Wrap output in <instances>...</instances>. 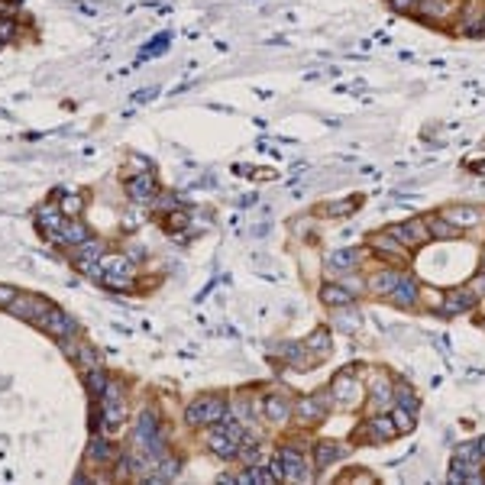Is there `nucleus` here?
Instances as JSON below:
<instances>
[{
    "label": "nucleus",
    "instance_id": "nucleus-35",
    "mask_svg": "<svg viewBox=\"0 0 485 485\" xmlns=\"http://www.w3.org/2000/svg\"><path fill=\"white\" fill-rule=\"evenodd\" d=\"M356 207H359V197L353 194V197H343V201L327 204V207H323V214H327V217H346V214H353Z\"/></svg>",
    "mask_w": 485,
    "mask_h": 485
},
{
    "label": "nucleus",
    "instance_id": "nucleus-31",
    "mask_svg": "<svg viewBox=\"0 0 485 485\" xmlns=\"http://www.w3.org/2000/svg\"><path fill=\"white\" fill-rule=\"evenodd\" d=\"M75 363L81 366V372H91V369H100V353L94 350V346H88V343H81V346H75Z\"/></svg>",
    "mask_w": 485,
    "mask_h": 485
},
{
    "label": "nucleus",
    "instance_id": "nucleus-44",
    "mask_svg": "<svg viewBox=\"0 0 485 485\" xmlns=\"http://www.w3.org/2000/svg\"><path fill=\"white\" fill-rule=\"evenodd\" d=\"M16 33V23L14 20H0V39H10Z\"/></svg>",
    "mask_w": 485,
    "mask_h": 485
},
{
    "label": "nucleus",
    "instance_id": "nucleus-17",
    "mask_svg": "<svg viewBox=\"0 0 485 485\" xmlns=\"http://www.w3.org/2000/svg\"><path fill=\"white\" fill-rule=\"evenodd\" d=\"M395 304H398V308H411V304L417 301V298H421V281L414 278V275H408V272H401V278H398V285H395V291L392 295Z\"/></svg>",
    "mask_w": 485,
    "mask_h": 485
},
{
    "label": "nucleus",
    "instance_id": "nucleus-5",
    "mask_svg": "<svg viewBox=\"0 0 485 485\" xmlns=\"http://www.w3.org/2000/svg\"><path fill=\"white\" fill-rule=\"evenodd\" d=\"M275 457H278L281 472H285V479H288V482H311V479H314L317 469L308 463V457H304V453L295 450V447H281Z\"/></svg>",
    "mask_w": 485,
    "mask_h": 485
},
{
    "label": "nucleus",
    "instance_id": "nucleus-18",
    "mask_svg": "<svg viewBox=\"0 0 485 485\" xmlns=\"http://www.w3.org/2000/svg\"><path fill=\"white\" fill-rule=\"evenodd\" d=\"M127 191H130V197L133 201H140V204H146V201H152L155 197V175L152 172H140V175H130V182H127Z\"/></svg>",
    "mask_w": 485,
    "mask_h": 485
},
{
    "label": "nucleus",
    "instance_id": "nucleus-10",
    "mask_svg": "<svg viewBox=\"0 0 485 485\" xmlns=\"http://www.w3.org/2000/svg\"><path fill=\"white\" fill-rule=\"evenodd\" d=\"M457 33H463V36H485V4H482V0H469L466 7H459Z\"/></svg>",
    "mask_w": 485,
    "mask_h": 485
},
{
    "label": "nucleus",
    "instance_id": "nucleus-50",
    "mask_svg": "<svg viewBox=\"0 0 485 485\" xmlns=\"http://www.w3.org/2000/svg\"><path fill=\"white\" fill-rule=\"evenodd\" d=\"M0 43H4V39H0Z\"/></svg>",
    "mask_w": 485,
    "mask_h": 485
},
{
    "label": "nucleus",
    "instance_id": "nucleus-19",
    "mask_svg": "<svg viewBox=\"0 0 485 485\" xmlns=\"http://www.w3.org/2000/svg\"><path fill=\"white\" fill-rule=\"evenodd\" d=\"M359 262V253L353 246H340V249H330V253L323 256V266L327 272H353Z\"/></svg>",
    "mask_w": 485,
    "mask_h": 485
},
{
    "label": "nucleus",
    "instance_id": "nucleus-34",
    "mask_svg": "<svg viewBox=\"0 0 485 485\" xmlns=\"http://www.w3.org/2000/svg\"><path fill=\"white\" fill-rule=\"evenodd\" d=\"M113 457H117V453H113V447H110L107 440H94V443H91V450H88V459H91V463H98V466L110 463Z\"/></svg>",
    "mask_w": 485,
    "mask_h": 485
},
{
    "label": "nucleus",
    "instance_id": "nucleus-42",
    "mask_svg": "<svg viewBox=\"0 0 485 485\" xmlns=\"http://www.w3.org/2000/svg\"><path fill=\"white\" fill-rule=\"evenodd\" d=\"M184 224H188V214H184V211H172L169 214V226H172V230H182Z\"/></svg>",
    "mask_w": 485,
    "mask_h": 485
},
{
    "label": "nucleus",
    "instance_id": "nucleus-25",
    "mask_svg": "<svg viewBox=\"0 0 485 485\" xmlns=\"http://www.w3.org/2000/svg\"><path fill=\"white\" fill-rule=\"evenodd\" d=\"M443 217L450 220V224H457V226H479V224H482V211H479V207H469V204L447 207V211H443Z\"/></svg>",
    "mask_w": 485,
    "mask_h": 485
},
{
    "label": "nucleus",
    "instance_id": "nucleus-32",
    "mask_svg": "<svg viewBox=\"0 0 485 485\" xmlns=\"http://www.w3.org/2000/svg\"><path fill=\"white\" fill-rule=\"evenodd\" d=\"M430 226V239H457L459 236V226L450 224L447 217H427Z\"/></svg>",
    "mask_w": 485,
    "mask_h": 485
},
{
    "label": "nucleus",
    "instance_id": "nucleus-22",
    "mask_svg": "<svg viewBox=\"0 0 485 485\" xmlns=\"http://www.w3.org/2000/svg\"><path fill=\"white\" fill-rule=\"evenodd\" d=\"M330 323L337 327V330H343V333H356L359 327H363V314H359L353 304H343V308H333Z\"/></svg>",
    "mask_w": 485,
    "mask_h": 485
},
{
    "label": "nucleus",
    "instance_id": "nucleus-24",
    "mask_svg": "<svg viewBox=\"0 0 485 485\" xmlns=\"http://www.w3.org/2000/svg\"><path fill=\"white\" fill-rule=\"evenodd\" d=\"M398 278H401V272H395V268H379L375 275H369L366 288L372 291V295H392L395 285H398Z\"/></svg>",
    "mask_w": 485,
    "mask_h": 485
},
{
    "label": "nucleus",
    "instance_id": "nucleus-2",
    "mask_svg": "<svg viewBox=\"0 0 485 485\" xmlns=\"http://www.w3.org/2000/svg\"><path fill=\"white\" fill-rule=\"evenodd\" d=\"M127 421V401H123V385L117 379L107 382L104 395H100V424L107 434H117V427H123Z\"/></svg>",
    "mask_w": 485,
    "mask_h": 485
},
{
    "label": "nucleus",
    "instance_id": "nucleus-23",
    "mask_svg": "<svg viewBox=\"0 0 485 485\" xmlns=\"http://www.w3.org/2000/svg\"><path fill=\"white\" fill-rule=\"evenodd\" d=\"M36 217H39V226H43V233L49 239H56L58 230H62V224H65V214H62V207L58 204H43Z\"/></svg>",
    "mask_w": 485,
    "mask_h": 485
},
{
    "label": "nucleus",
    "instance_id": "nucleus-45",
    "mask_svg": "<svg viewBox=\"0 0 485 485\" xmlns=\"http://www.w3.org/2000/svg\"><path fill=\"white\" fill-rule=\"evenodd\" d=\"M259 450H256V447H253V450H243V463H246V466H259Z\"/></svg>",
    "mask_w": 485,
    "mask_h": 485
},
{
    "label": "nucleus",
    "instance_id": "nucleus-9",
    "mask_svg": "<svg viewBox=\"0 0 485 485\" xmlns=\"http://www.w3.org/2000/svg\"><path fill=\"white\" fill-rule=\"evenodd\" d=\"M363 440L372 443V447H382V443H392L395 437H398V427H395V417L385 414V411H379L375 417H369L366 424H363Z\"/></svg>",
    "mask_w": 485,
    "mask_h": 485
},
{
    "label": "nucleus",
    "instance_id": "nucleus-15",
    "mask_svg": "<svg viewBox=\"0 0 485 485\" xmlns=\"http://www.w3.org/2000/svg\"><path fill=\"white\" fill-rule=\"evenodd\" d=\"M472 304H476V295H472L469 288H453L440 298V308L437 311H440L443 317H457V314H466Z\"/></svg>",
    "mask_w": 485,
    "mask_h": 485
},
{
    "label": "nucleus",
    "instance_id": "nucleus-36",
    "mask_svg": "<svg viewBox=\"0 0 485 485\" xmlns=\"http://www.w3.org/2000/svg\"><path fill=\"white\" fill-rule=\"evenodd\" d=\"M85 382H88V392L94 395V398H100V395H104V388H107V375L100 372V369H91V372H85Z\"/></svg>",
    "mask_w": 485,
    "mask_h": 485
},
{
    "label": "nucleus",
    "instance_id": "nucleus-30",
    "mask_svg": "<svg viewBox=\"0 0 485 485\" xmlns=\"http://www.w3.org/2000/svg\"><path fill=\"white\" fill-rule=\"evenodd\" d=\"M304 346H308L317 359H323L327 353H330V327H317V330L304 340Z\"/></svg>",
    "mask_w": 485,
    "mask_h": 485
},
{
    "label": "nucleus",
    "instance_id": "nucleus-46",
    "mask_svg": "<svg viewBox=\"0 0 485 485\" xmlns=\"http://www.w3.org/2000/svg\"><path fill=\"white\" fill-rule=\"evenodd\" d=\"M78 10H81V14H98V7H94V4H75Z\"/></svg>",
    "mask_w": 485,
    "mask_h": 485
},
{
    "label": "nucleus",
    "instance_id": "nucleus-41",
    "mask_svg": "<svg viewBox=\"0 0 485 485\" xmlns=\"http://www.w3.org/2000/svg\"><path fill=\"white\" fill-rule=\"evenodd\" d=\"M20 295V291L14 288V285H0V308H10V301Z\"/></svg>",
    "mask_w": 485,
    "mask_h": 485
},
{
    "label": "nucleus",
    "instance_id": "nucleus-12",
    "mask_svg": "<svg viewBox=\"0 0 485 485\" xmlns=\"http://www.w3.org/2000/svg\"><path fill=\"white\" fill-rule=\"evenodd\" d=\"M459 7H463L459 0H421L414 14L427 23H447L453 16H459Z\"/></svg>",
    "mask_w": 485,
    "mask_h": 485
},
{
    "label": "nucleus",
    "instance_id": "nucleus-28",
    "mask_svg": "<svg viewBox=\"0 0 485 485\" xmlns=\"http://www.w3.org/2000/svg\"><path fill=\"white\" fill-rule=\"evenodd\" d=\"M343 457V447L340 443H333V440H320L314 447V469L320 472V469H327L330 463H337V459Z\"/></svg>",
    "mask_w": 485,
    "mask_h": 485
},
{
    "label": "nucleus",
    "instance_id": "nucleus-48",
    "mask_svg": "<svg viewBox=\"0 0 485 485\" xmlns=\"http://www.w3.org/2000/svg\"><path fill=\"white\" fill-rule=\"evenodd\" d=\"M479 450H482V457H485V437H482V440H479Z\"/></svg>",
    "mask_w": 485,
    "mask_h": 485
},
{
    "label": "nucleus",
    "instance_id": "nucleus-40",
    "mask_svg": "<svg viewBox=\"0 0 485 485\" xmlns=\"http://www.w3.org/2000/svg\"><path fill=\"white\" fill-rule=\"evenodd\" d=\"M388 4H392L395 14H414L421 0H388Z\"/></svg>",
    "mask_w": 485,
    "mask_h": 485
},
{
    "label": "nucleus",
    "instance_id": "nucleus-8",
    "mask_svg": "<svg viewBox=\"0 0 485 485\" xmlns=\"http://www.w3.org/2000/svg\"><path fill=\"white\" fill-rule=\"evenodd\" d=\"M36 323H39V327H43L49 337H56V340H68V337H75V333H78L75 320H71L62 308H56V304H49V311H46V314L39 317Z\"/></svg>",
    "mask_w": 485,
    "mask_h": 485
},
{
    "label": "nucleus",
    "instance_id": "nucleus-13",
    "mask_svg": "<svg viewBox=\"0 0 485 485\" xmlns=\"http://www.w3.org/2000/svg\"><path fill=\"white\" fill-rule=\"evenodd\" d=\"M10 314L14 317H20V320H29V323H36L39 317L49 311V301L46 298H39V295H16L14 301H10Z\"/></svg>",
    "mask_w": 485,
    "mask_h": 485
},
{
    "label": "nucleus",
    "instance_id": "nucleus-49",
    "mask_svg": "<svg viewBox=\"0 0 485 485\" xmlns=\"http://www.w3.org/2000/svg\"><path fill=\"white\" fill-rule=\"evenodd\" d=\"M482 272H485V253H482Z\"/></svg>",
    "mask_w": 485,
    "mask_h": 485
},
{
    "label": "nucleus",
    "instance_id": "nucleus-43",
    "mask_svg": "<svg viewBox=\"0 0 485 485\" xmlns=\"http://www.w3.org/2000/svg\"><path fill=\"white\" fill-rule=\"evenodd\" d=\"M469 291H472V295H476V298H482V295H485V272H482V275H476V278H472Z\"/></svg>",
    "mask_w": 485,
    "mask_h": 485
},
{
    "label": "nucleus",
    "instance_id": "nucleus-11",
    "mask_svg": "<svg viewBox=\"0 0 485 485\" xmlns=\"http://www.w3.org/2000/svg\"><path fill=\"white\" fill-rule=\"evenodd\" d=\"M388 233H392L398 243H405V246H424V243L430 239V226H427V220H424V217L405 220V224H395Z\"/></svg>",
    "mask_w": 485,
    "mask_h": 485
},
{
    "label": "nucleus",
    "instance_id": "nucleus-37",
    "mask_svg": "<svg viewBox=\"0 0 485 485\" xmlns=\"http://www.w3.org/2000/svg\"><path fill=\"white\" fill-rule=\"evenodd\" d=\"M457 459H466V463H485L482 450H479V440L459 443V447H457Z\"/></svg>",
    "mask_w": 485,
    "mask_h": 485
},
{
    "label": "nucleus",
    "instance_id": "nucleus-6",
    "mask_svg": "<svg viewBox=\"0 0 485 485\" xmlns=\"http://www.w3.org/2000/svg\"><path fill=\"white\" fill-rule=\"evenodd\" d=\"M330 401H337V405H343V408H353L359 401V395H363V382H359L356 369H343V372H337V379L330 382Z\"/></svg>",
    "mask_w": 485,
    "mask_h": 485
},
{
    "label": "nucleus",
    "instance_id": "nucleus-4",
    "mask_svg": "<svg viewBox=\"0 0 485 485\" xmlns=\"http://www.w3.org/2000/svg\"><path fill=\"white\" fill-rule=\"evenodd\" d=\"M327 414H330V392H314L308 398L295 401V421L304 424V427L320 424Z\"/></svg>",
    "mask_w": 485,
    "mask_h": 485
},
{
    "label": "nucleus",
    "instance_id": "nucleus-16",
    "mask_svg": "<svg viewBox=\"0 0 485 485\" xmlns=\"http://www.w3.org/2000/svg\"><path fill=\"white\" fill-rule=\"evenodd\" d=\"M308 346L304 343H281L278 346V359L291 369H314L317 366V356H308Z\"/></svg>",
    "mask_w": 485,
    "mask_h": 485
},
{
    "label": "nucleus",
    "instance_id": "nucleus-7",
    "mask_svg": "<svg viewBox=\"0 0 485 485\" xmlns=\"http://www.w3.org/2000/svg\"><path fill=\"white\" fill-rule=\"evenodd\" d=\"M369 385V408L372 411H388L395 405V385L388 382L385 372H379V369H372L366 379Z\"/></svg>",
    "mask_w": 485,
    "mask_h": 485
},
{
    "label": "nucleus",
    "instance_id": "nucleus-47",
    "mask_svg": "<svg viewBox=\"0 0 485 485\" xmlns=\"http://www.w3.org/2000/svg\"><path fill=\"white\" fill-rule=\"evenodd\" d=\"M476 172H479V175H485V159H482V162H479V165H476Z\"/></svg>",
    "mask_w": 485,
    "mask_h": 485
},
{
    "label": "nucleus",
    "instance_id": "nucleus-14",
    "mask_svg": "<svg viewBox=\"0 0 485 485\" xmlns=\"http://www.w3.org/2000/svg\"><path fill=\"white\" fill-rule=\"evenodd\" d=\"M239 447H243V440L239 437H233L230 430H224L217 424V430H211L207 434V450L214 453V457H220V459H236L239 457Z\"/></svg>",
    "mask_w": 485,
    "mask_h": 485
},
{
    "label": "nucleus",
    "instance_id": "nucleus-38",
    "mask_svg": "<svg viewBox=\"0 0 485 485\" xmlns=\"http://www.w3.org/2000/svg\"><path fill=\"white\" fill-rule=\"evenodd\" d=\"M395 427H398V434H411L414 430V414L411 411H405V408H395Z\"/></svg>",
    "mask_w": 485,
    "mask_h": 485
},
{
    "label": "nucleus",
    "instance_id": "nucleus-3",
    "mask_svg": "<svg viewBox=\"0 0 485 485\" xmlns=\"http://www.w3.org/2000/svg\"><path fill=\"white\" fill-rule=\"evenodd\" d=\"M100 268H104L100 281H104L110 291H123V288H130V285H133V262H130L127 256L104 253V256H100Z\"/></svg>",
    "mask_w": 485,
    "mask_h": 485
},
{
    "label": "nucleus",
    "instance_id": "nucleus-1",
    "mask_svg": "<svg viewBox=\"0 0 485 485\" xmlns=\"http://www.w3.org/2000/svg\"><path fill=\"white\" fill-rule=\"evenodd\" d=\"M226 414H230V411H226V401L220 398V395H201V398H194L188 405V411H184L191 427H217Z\"/></svg>",
    "mask_w": 485,
    "mask_h": 485
},
{
    "label": "nucleus",
    "instance_id": "nucleus-39",
    "mask_svg": "<svg viewBox=\"0 0 485 485\" xmlns=\"http://www.w3.org/2000/svg\"><path fill=\"white\" fill-rule=\"evenodd\" d=\"M62 214L65 217H78V214H81V207H85V201H81V197L78 194H68V197H62Z\"/></svg>",
    "mask_w": 485,
    "mask_h": 485
},
{
    "label": "nucleus",
    "instance_id": "nucleus-20",
    "mask_svg": "<svg viewBox=\"0 0 485 485\" xmlns=\"http://www.w3.org/2000/svg\"><path fill=\"white\" fill-rule=\"evenodd\" d=\"M262 414H266L272 424H285L291 414H295V405H291L285 395H268V398L262 401Z\"/></svg>",
    "mask_w": 485,
    "mask_h": 485
},
{
    "label": "nucleus",
    "instance_id": "nucleus-29",
    "mask_svg": "<svg viewBox=\"0 0 485 485\" xmlns=\"http://www.w3.org/2000/svg\"><path fill=\"white\" fill-rule=\"evenodd\" d=\"M320 301L327 304V308H343V304H353V291L346 288V285H323Z\"/></svg>",
    "mask_w": 485,
    "mask_h": 485
},
{
    "label": "nucleus",
    "instance_id": "nucleus-26",
    "mask_svg": "<svg viewBox=\"0 0 485 485\" xmlns=\"http://www.w3.org/2000/svg\"><path fill=\"white\" fill-rule=\"evenodd\" d=\"M88 239V230H85V224L78 217H65V224H62V230H58V236H56V243H65V246H71L75 249L78 243H85Z\"/></svg>",
    "mask_w": 485,
    "mask_h": 485
},
{
    "label": "nucleus",
    "instance_id": "nucleus-33",
    "mask_svg": "<svg viewBox=\"0 0 485 485\" xmlns=\"http://www.w3.org/2000/svg\"><path fill=\"white\" fill-rule=\"evenodd\" d=\"M395 405L405 411H411V414H417L421 411V401H417V395L411 392L408 385H395Z\"/></svg>",
    "mask_w": 485,
    "mask_h": 485
},
{
    "label": "nucleus",
    "instance_id": "nucleus-27",
    "mask_svg": "<svg viewBox=\"0 0 485 485\" xmlns=\"http://www.w3.org/2000/svg\"><path fill=\"white\" fill-rule=\"evenodd\" d=\"M372 246L379 256H392V259H408V246L398 243L392 233H375L372 236Z\"/></svg>",
    "mask_w": 485,
    "mask_h": 485
},
{
    "label": "nucleus",
    "instance_id": "nucleus-21",
    "mask_svg": "<svg viewBox=\"0 0 485 485\" xmlns=\"http://www.w3.org/2000/svg\"><path fill=\"white\" fill-rule=\"evenodd\" d=\"M447 482H472L479 485L482 482V463H466V459H453L450 472H447Z\"/></svg>",
    "mask_w": 485,
    "mask_h": 485
}]
</instances>
